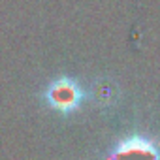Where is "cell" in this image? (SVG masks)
I'll return each mask as SVG.
<instances>
[{
    "instance_id": "1",
    "label": "cell",
    "mask_w": 160,
    "mask_h": 160,
    "mask_svg": "<svg viewBox=\"0 0 160 160\" xmlns=\"http://www.w3.org/2000/svg\"><path fill=\"white\" fill-rule=\"evenodd\" d=\"M45 102L49 104V108L68 115L72 111H75L81 106L85 92L79 87V83L72 77H58L53 83H49V87L43 92Z\"/></svg>"
},
{
    "instance_id": "2",
    "label": "cell",
    "mask_w": 160,
    "mask_h": 160,
    "mask_svg": "<svg viewBox=\"0 0 160 160\" xmlns=\"http://www.w3.org/2000/svg\"><path fill=\"white\" fill-rule=\"evenodd\" d=\"M109 160H160V147L152 139L134 134L113 147Z\"/></svg>"
}]
</instances>
